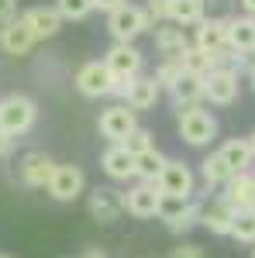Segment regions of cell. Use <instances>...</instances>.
<instances>
[{
    "label": "cell",
    "instance_id": "cell-1",
    "mask_svg": "<svg viewBox=\"0 0 255 258\" xmlns=\"http://www.w3.org/2000/svg\"><path fill=\"white\" fill-rule=\"evenodd\" d=\"M176 131L179 138L186 141L190 148H207L211 141L217 138V117L207 110V107H179V117H176Z\"/></svg>",
    "mask_w": 255,
    "mask_h": 258
},
{
    "label": "cell",
    "instance_id": "cell-2",
    "mask_svg": "<svg viewBox=\"0 0 255 258\" xmlns=\"http://www.w3.org/2000/svg\"><path fill=\"white\" fill-rule=\"evenodd\" d=\"M35 120H38V107H35V100H31V97H24V93H11V97L0 100V127H4L11 138L28 135V131L35 127Z\"/></svg>",
    "mask_w": 255,
    "mask_h": 258
},
{
    "label": "cell",
    "instance_id": "cell-3",
    "mask_svg": "<svg viewBox=\"0 0 255 258\" xmlns=\"http://www.w3.org/2000/svg\"><path fill=\"white\" fill-rule=\"evenodd\" d=\"M148 28H152V21L145 14V7L128 4V0L107 14V31L114 35V41H135L138 35H145Z\"/></svg>",
    "mask_w": 255,
    "mask_h": 258
},
{
    "label": "cell",
    "instance_id": "cell-4",
    "mask_svg": "<svg viewBox=\"0 0 255 258\" xmlns=\"http://www.w3.org/2000/svg\"><path fill=\"white\" fill-rule=\"evenodd\" d=\"M124 83H118L114 76H111V69L104 66V59L100 62H83L76 73V90L83 93V97L90 100H100V97H114Z\"/></svg>",
    "mask_w": 255,
    "mask_h": 258
},
{
    "label": "cell",
    "instance_id": "cell-5",
    "mask_svg": "<svg viewBox=\"0 0 255 258\" xmlns=\"http://www.w3.org/2000/svg\"><path fill=\"white\" fill-rule=\"evenodd\" d=\"M241 93V73L231 66H217L214 73L203 80V100L214 107H231Z\"/></svg>",
    "mask_w": 255,
    "mask_h": 258
},
{
    "label": "cell",
    "instance_id": "cell-6",
    "mask_svg": "<svg viewBox=\"0 0 255 258\" xmlns=\"http://www.w3.org/2000/svg\"><path fill=\"white\" fill-rule=\"evenodd\" d=\"M156 186H159V193H162V197L193 200V193H196V176H193V169H190L186 162L166 159V165H162V172H159V179H156Z\"/></svg>",
    "mask_w": 255,
    "mask_h": 258
},
{
    "label": "cell",
    "instance_id": "cell-7",
    "mask_svg": "<svg viewBox=\"0 0 255 258\" xmlns=\"http://www.w3.org/2000/svg\"><path fill=\"white\" fill-rule=\"evenodd\" d=\"M141 52L135 48V41H114L111 48H107V55H104V66L111 69V76L118 83H128L141 76Z\"/></svg>",
    "mask_w": 255,
    "mask_h": 258
},
{
    "label": "cell",
    "instance_id": "cell-8",
    "mask_svg": "<svg viewBox=\"0 0 255 258\" xmlns=\"http://www.w3.org/2000/svg\"><path fill=\"white\" fill-rule=\"evenodd\" d=\"M97 127L111 145H121V141L138 127V110H131L128 103H111L107 110H100Z\"/></svg>",
    "mask_w": 255,
    "mask_h": 258
},
{
    "label": "cell",
    "instance_id": "cell-9",
    "mask_svg": "<svg viewBox=\"0 0 255 258\" xmlns=\"http://www.w3.org/2000/svg\"><path fill=\"white\" fill-rule=\"evenodd\" d=\"M159 203H162V193H159L156 182H145L138 179L131 189H124V210L138 220H148V217H159Z\"/></svg>",
    "mask_w": 255,
    "mask_h": 258
},
{
    "label": "cell",
    "instance_id": "cell-10",
    "mask_svg": "<svg viewBox=\"0 0 255 258\" xmlns=\"http://www.w3.org/2000/svg\"><path fill=\"white\" fill-rule=\"evenodd\" d=\"M121 103H128L131 110H152L162 97V86L156 83V76H135L118 90Z\"/></svg>",
    "mask_w": 255,
    "mask_h": 258
},
{
    "label": "cell",
    "instance_id": "cell-11",
    "mask_svg": "<svg viewBox=\"0 0 255 258\" xmlns=\"http://www.w3.org/2000/svg\"><path fill=\"white\" fill-rule=\"evenodd\" d=\"M45 189L52 193V200H59V203H73L86 189V176H83L79 165H56V172H52Z\"/></svg>",
    "mask_w": 255,
    "mask_h": 258
},
{
    "label": "cell",
    "instance_id": "cell-12",
    "mask_svg": "<svg viewBox=\"0 0 255 258\" xmlns=\"http://www.w3.org/2000/svg\"><path fill=\"white\" fill-rule=\"evenodd\" d=\"M86 210L100 224H114L124 214V193L121 189H111V186H97L90 193V200H86Z\"/></svg>",
    "mask_w": 255,
    "mask_h": 258
},
{
    "label": "cell",
    "instance_id": "cell-13",
    "mask_svg": "<svg viewBox=\"0 0 255 258\" xmlns=\"http://www.w3.org/2000/svg\"><path fill=\"white\" fill-rule=\"evenodd\" d=\"M193 45L200 52H211V55H224L228 52V21L221 18H203L193 28Z\"/></svg>",
    "mask_w": 255,
    "mask_h": 258
},
{
    "label": "cell",
    "instance_id": "cell-14",
    "mask_svg": "<svg viewBox=\"0 0 255 258\" xmlns=\"http://www.w3.org/2000/svg\"><path fill=\"white\" fill-rule=\"evenodd\" d=\"M200 227H207L211 234H231V227H235V207L224 197L203 200L200 203Z\"/></svg>",
    "mask_w": 255,
    "mask_h": 258
},
{
    "label": "cell",
    "instance_id": "cell-15",
    "mask_svg": "<svg viewBox=\"0 0 255 258\" xmlns=\"http://www.w3.org/2000/svg\"><path fill=\"white\" fill-rule=\"evenodd\" d=\"M35 31L28 28V21L24 18H14L7 21V24H0V48L7 52V55H28L31 48H35Z\"/></svg>",
    "mask_w": 255,
    "mask_h": 258
},
{
    "label": "cell",
    "instance_id": "cell-16",
    "mask_svg": "<svg viewBox=\"0 0 255 258\" xmlns=\"http://www.w3.org/2000/svg\"><path fill=\"white\" fill-rule=\"evenodd\" d=\"M56 165H59V162H52L45 152H28V155L21 159V165H18V176H21L24 186L45 189L48 179H52V172H56Z\"/></svg>",
    "mask_w": 255,
    "mask_h": 258
},
{
    "label": "cell",
    "instance_id": "cell-17",
    "mask_svg": "<svg viewBox=\"0 0 255 258\" xmlns=\"http://www.w3.org/2000/svg\"><path fill=\"white\" fill-rule=\"evenodd\" d=\"M228 52H235V55H255V18L252 14L228 18Z\"/></svg>",
    "mask_w": 255,
    "mask_h": 258
},
{
    "label": "cell",
    "instance_id": "cell-18",
    "mask_svg": "<svg viewBox=\"0 0 255 258\" xmlns=\"http://www.w3.org/2000/svg\"><path fill=\"white\" fill-rule=\"evenodd\" d=\"M100 169H104V176L114 179V182H128V179H135V155L124 145H111L100 155Z\"/></svg>",
    "mask_w": 255,
    "mask_h": 258
},
{
    "label": "cell",
    "instance_id": "cell-19",
    "mask_svg": "<svg viewBox=\"0 0 255 258\" xmlns=\"http://www.w3.org/2000/svg\"><path fill=\"white\" fill-rule=\"evenodd\" d=\"M221 197L235 207V214L238 210H255V172H235Z\"/></svg>",
    "mask_w": 255,
    "mask_h": 258
},
{
    "label": "cell",
    "instance_id": "cell-20",
    "mask_svg": "<svg viewBox=\"0 0 255 258\" xmlns=\"http://www.w3.org/2000/svg\"><path fill=\"white\" fill-rule=\"evenodd\" d=\"M193 41L186 38V28H179V24H166V28H156V52L162 59H183V52L190 48Z\"/></svg>",
    "mask_w": 255,
    "mask_h": 258
},
{
    "label": "cell",
    "instance_id": "cell-21",
    "mask_svg": "<svg viewBox=\"0 0 255 258\" xmlns=\"http://www.w3.org/2000/svg\"><path fill=\"white\" fill-rule=\"evenodd\" d=\"M217 152H221L224 162L231 165V172H252L255 152H252V141H248V138H228Z\"/></svg>",
    "mask_w": 255,
    "mask_h": 258
},
{
    "label": "cell",
    "instance_id": "cell-22",
    "mask_svg": "<svg viewBox=\"0 0 255 258\" xmlns=\"http://www.w3.org/2000/svg\"><path fill=\"white\" fill-rule=\"evenodd\" d=\"M21 18L28 21V28L35 31V38H52V35H59L62 28V14L56 7H31L28 14H21Z\"/></svg>",
    "mask_w": 255,
    "mask_h": 258
},
{
    "label": "cell",
    "instance_id": "cell-23",
    "mask_svg": "<svg viewBox=\"0 0 255 258\" xmlns=\"http://www.w3.org/2000/svg\"><path fill=\"white\" fill-rule=\"evenodd\" d=\"M231 176H235V172H231V165L224 162L221 152H211L207 159L200 162V179H203V186H207V189H224Z\"/></svg>",
    "mask_w": 255,
    "mask_h": 258
},
{
    "label": "cell",
    "instance_id": "cell-24",
    "mask_svg": "<svg viewBox=\"0 0 255 258\" xmlns=\"http://www.w3.org/2000/svg\"><path fill=\"white\" fill-rule=\"evenodd\" d=\"M169 97H173V103H176V110L179 107H193V103H200V100H203V76L183 73V76L173 83Z\"/></svg>",
    "mask_w": 255,
    "mask_h": 258
},
{
    "label": "cell",
    "instance_id": "cell-25",
    "mask_svg": "<svg viewBox=\"0 0 255 258\" xmlns=\"http://www.w3.org/2000/svg\"><path fill=\"white\" fill-rule=\"evenodd\" d=\"M203 18H207L203 0H169V21L179 28H196Z\"/></svg>",
    "mask_w": 255,
    "mask_h": 258
},
{
    "label": "cell",
    "instance_id": "cell-26",
    "mask_svg": "<svg viewBox=\"0 0 255 258\" xmlns=\"http://www.w3.org/2000/svg\"><path fill=\"white\" fill-rule=\"evenodd\" d=\"M179 66H183V73H193V76H211L217 66H221V55H211V52H200L196 45H190L186 52H183V59H179Z\"/></svg>",
    "mask_w": 255,
    "mask_h": 258
},
{
    "label": "cell",
    "instance_id": "cell-27",
    "mask_svg": "<svg viewBox=\"0 0 255 258\" xmlns=\"http://www.w3.org/2000/svg\"><path fill=\"white\" fill-rule=\"evenodd\" d=\"M162 165H166V155L152 148V152H145V155H135V179H145V182H156L159 172H162Z\"/></svg>",
    "mask_w": 255,
    "mask_h": 258
},
{
    "label": "cell",
    "instance_id": "cell-28",
    "mask_svg": "<svg viewBox=\"0 0 255 258\" xmlns=\"http://www.w3.org/2000/svg\"><path fill=\"white\" fill-rule=\"evenodd\" d=\"M231 238L241 241V244H255V210H238L235 214Z\"/></svg>",
    "mask_w": 255,
    "mask_h": 258
},
{
    "label": "cell",
    "instance_id": "cell-29",
    "mask_svg": "<svg viewBox=\"0 0 255 258\" xmlns=\"http://www.w3.org/2000/svg\"><path fill=\"white\" fill-rule=\"evenodd\" d=\"M56 11L62 14V21H83L97 7H93V0H56Z\"/></svg>",
    "mask_w": 255,
    "mask_h": 258
},
{
    "label": "cell",
    "instance_id": "cell-30",
    "mask_svg": "<svg viewBox=\"0 0 255 258\" xmlns=\"http://www.w3.org/2000/svg\"><path fill=\"white\" fill-rule=\"evenodd\" d=\"M121 145H124L131 155H145V152H152V148H156V141H152V131H148V127H141V124H138V127H135V131H131V135H128L124 141H121Z\"/></svg>",
    "mask_w": 255,
    "mask_h": 258
},
{
    "label": "cell",
    "instance_id": "cell-31",
    "mask_svg": "<svg viewBox=\"0 0 255 258\" xmlns=\"http://www.w3.org/2000/svg\"><path fill=\"white\" fill-rule=\"evenodd\" d=\"M152 76H156V83L162 86V90H166V93H169V90H173V83L183 76V66H179L176 59H162V62H159V69L152 73Z\"/></svg>",
    "mask_w": 255,
    "mask_h": 258
},
{
    "label": "cell",
    "instance_id": "cell-32",
    "mask_svg": "<svg viewBox=\"0 0 255 258\" xmlns=\"http://www.w3.org/2000/svg\"><path fill=\"white\" fill-rule=\"evenodd\" d=\"M190 203H193V200H183V197H162V203H159V220H162V224H173L179 214H186V207H190Z\"/></svg>",
    "mask_w": 255,
    "mask_h": 258
},
{
    "label": "cell",
    "instance_id": "cell-33",
    "mask_svg": "<svg viewBox=\"0 0 255 258\" xmlns=\"http://www.w3.org/2000/svg\"><path fill=\"white\" fill-rule=\"evenodd\" d=\"M196 224H200V203H190V207H186V214H179V217L173 220V224H166V227H169L173 234H186V231L196 227Z\"/></svg>",
    "mask_w": 255,
    "mask_h": 258
},
{
    "label": "cell",
    "instance_id": "cell-34",
    "mask_svg": "<svg viewBox=\"0 0 255 258\" xmlns=\"http://www.w3.org/2000/svg\"><path fill=\"white\" fill-rule=\"evenodd\" d=\"M145 14L152 24H162V21H169V0H148L145 4Z\"/></svg>",
    "mask_w": 255,
    "mask_h": 258
},
{
    "label": "cell",
    "instance_id": "cell-35",
    "mask_svg": "<svg viewBox=\"0 0 255 258\" xmlns=\"http://www.w3.org/2000/svg\"><path fill=\"white\" fill-rule=\"evenodd\" d=\"M203 4H207V18H221V21L235 18V11H231V0H203Z\"/></svg>",
    "mask_w": 255,
    "mask_h": 258
},
{
    "label": "cell",
    "instance_id": "cell-36",
    "mask_svg": "<svg viewBox=\"0 0 255 258\" xmlns=\"http://www.w3.org/2000/svg\"><path fill=\"white\" fill-rule=\"evenodd\" d=\"M169 258H203V248L193 244V241H183V244H176V248L169 251Z\"/></svg>",
    "mask_w": 255,
    "mask_h": 258
},
{
    "label": "cell",
    "instance_id": "cell-37",
    "mask_svg": "<svg viewBox=\"0 0 255 258\" xmlns=\"http://www.w3.org/2000/svg\"><path fill=\"white\" fill-rule=\"evenodd\" d=\"M18 18V0H0V24Z\"/></svg>",
    "mask_w": 255,
    "mask_h": 258
},
{
    "label": "cell",
    "instance_id": "cell-38",
    "mask_svg": "<svg viewBox=\"0 0 255 258\" xmlns=\"http://www.w3.org/2000/svg\"><path fill=\"white\" fill-rule=\"evenodd\" d=\"M11 148H14V138H11V135H7V131L0 127V155H7Z\"/></svg>",
    "mask_w": 255,
    "mask_h": 258
},
{
    "label": "cell",
    "instance_id": "cell-39",
    "mask_svg": "<svg viewBox=\"0 0 255 258\" xmlns=\"http://www.w3.org/2000/svg\"><path fill=\"white\" fill-rule=\"evenodd\" d=\"M121 4H124V0H93V7H97V11H107V14H111L114 7H121Z\"/></svg>",
    "mask_w": 255,
    "mask_h": 258
},
{
    "label": "cell",
    "instance_id": "cell-40",
    "mask_svg": "<svg viewBox=\"0 0 255 258\" xmlns=\"http://www.w3.org/2000/svg\"><path fill=\"white\" fill-rule=\"evenodd\" d=\"M79 258H107V251H104V248H86Z\"/></svg>",
    "mask_w": 255,
    "mask_h": 258
},
{
    "label": "cell",
    "instance_id": "cell-41",
    "mask_svg": "<svg viewBox=\"0 0 255 258\" xmlns=\"http://www.w3.org/2000/svg\"><path fill=\"white\" fill-rule=\"evenodd\" d=\"M238 4H241L245 14H252V18H255V0H238Z\"/></svg>",
    "mask_w": 255,
    "mask_h": 258
},
{
    "label": "cell",
    "instance_id": "cell-42",
    "mask_svg": "<svg viewBox=\"0 0 255 258\" xmlns=\"http://www.w3.org/2000/svg\"><path fill=\"white\" fill-rule=\"evenodd\" d=\"M245 76H248V86H252V93H255V62L245 69Z\"/></svg>",
    "mask_w": 255,
    "mask_h": 258
},
{
    "label": "cell",
    "instance_id": "cell-43",
    "mask_svg": "<svg viewBox=\"0 0 255 258\" xmlns=\"http://www.w3.org/2000/svg\"><path fill=\"white\" fill-rule=\"evenodd\" d=\"M248 141H252V152H255V131H252V135H248Z\"/></svg>",
    "mask_w": 255,
    "mask_h": 258
},
{
    "label": "cell",
    "instance_id": "cell-44",
    "mask_svg": "<svg viewBox=\"0 0 255 258\" xmlns=\"http://www.w3.org/2000/svg\"><path fill=\"white\" fill-rule=\"evenodd\" d=\"M0 258H11V255H7V251H0Z\"/></svg>",
    "mask_w": 255,
    "mask_h": 258
},
{
    "label": "cell",
    "instance_id": "cell-45",
    "mask_svg": "<svg viewBox=\"0 0 255 258\" xmlns=\"http://www.w3.org/2000/svg\"><path fill=\"white\" fill-rule=\"evenodd\" d=\"M252 258H255V248H252Z\"/></svg>",
    "mask_w": 255,
    "mask_h": 258
}]
</instances>
